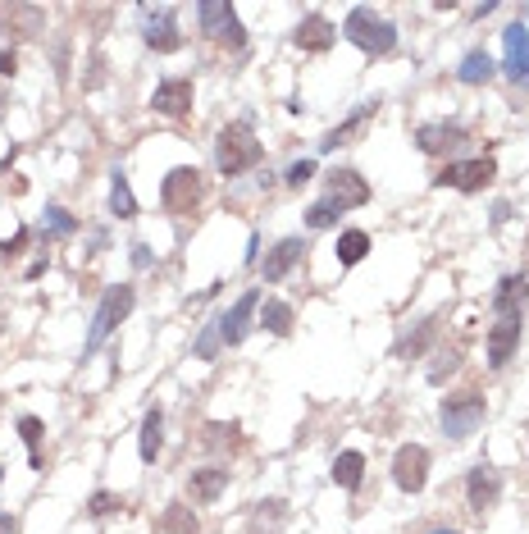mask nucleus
<instances>
[{
    "label": "nucleus",
    "instance_id": "obj_37",
    "mask_svg": "<svg viewBox=\"0 0 529 534\" xmlns=\"http://www.w3.org/2000/svg\"><path fill=\"white\" fill-rule=\"evenodd\" d=\"M315 178V160H297L292 169H288V187H306Z\"/></svg>",
    "mask_w": 529,
    "mask_h": 534
},
{
    "label": "nucleus",
    "instance_id": "obj_23",
    "mask_svg": "<svg viewBox=\"0 0 529 534\" xmlns=\"http://www.w3.org/2000/svg\"><path fill=\"white\" fill-rule=\"evenodd\" d=\"M156 534H201L192 507H183V503H169L160 516H156Z\"/></svg>",
    "mask_w": 529,
    "mask_h": 534
},
{
    "label": "nucleus",
    "instance_id": "obj_19",
    "mask_svg": "<svg viewBox=\"0 0 529 534\" xmlns=\"http://www.w3.org/2000/svg\"><path fill=\"white\" fill-rule=\"evenodd\" d=\"M224 489H229V471H224V466L192 471V480H187V493H192V503H215Z\"/></svg>",
    "mask_w": 529,
    "mask_h": 534
},
{
    "label": "nucleus",
    "instance_id": "obj_2",
    "mask_svg": "<svg viewBox=\"0 0 529 534\" xmlns=\"http://www.w3.org/2000/svg\"><path fill=\"white\" fill-rule=\"evenodd\" d=\"M133 301H137V292H133V283H115V288H105V297H101V307H96V316H92V329H87V342H83V352L92 357L101 342L115 333L124 320H128V311H133Z\"/></svg>",
    "mask_w": 529,
    "mask_h": 534
},
{
    "label": "nucleus",
    "instance_id": "obj_38",
    "mask_svg": "<svg viewBox=\"0 0 529 534\" xmlns=\"http://www.w3.org/2000/svg\"><path fill=\"white\" fill-rule=\"evenodd\" d=\"M333 219H338V210H333L329 201H320V206H311V210H306V224H311V228H329Z\"/></svg>",
    "mask_w": 529,
    "mask_h": 534
},
{
    "label": "nucleus",
    "instance_id": "obj_30",
    "mask_svg": "<svg viewBox=\"0 0 529 534\" xmlns=\"http://www.w3.org/2000/svg\"><path fill=\"white\" fill-rule=\"evenodd\" d=\"M283 516H288V503H279V498H270V503H256V516H251V530L260 534H274L279 525H283Z\"/></svg>",
    "mask_w": 529,
    "mask_h": 534
},
{
    "label": "nucleus",
    "instance_id": "obj_13",
    "mask_svg": "<svg viewBox=\"0 0 529 534\" xmlns=\"http://www.w3.org/2000/svg\"><path fill=\"white\" fill-rule=\"evenodd\" d=\"M151 105H156V114H165V119H183V114L192 110V78H165L156 87V96H151Z\"/></svg>",
    "mask_w": 529,
    "mask_h": 534
},
{
    "label": "nucleus",
    "instance_id": "obj_9",
    "mask_svg": "<svg viewBox=\"0 0 529 534\" xmlns=\"http://www.w3.org/2000/svg\"><path fill=\"white\" fill-rule=\"evenodd\" d=\"M142 19H146V46H151V51L169 55V51L183 46V37H178V28H174V19H178L174 5H146Z\"/></svg>",
    "mask_w": 529,
    "mask_h": 534
},
{
    "label": "nucleus",
    "instance_id": "obj_8",
    "mask_svg": "<svg viewBox=\"0 0 529 534\" xmlns=\"http://www.w3.org/2000/svg\"><path fill=\"white\" fill-rule=\"evenodd\" d=\"M260 311V292L256 288H247L229 311H224L219 320H215V329H219V342L224 348H238V342L247 338V329H251V316Z\"/></svg>",
    "mask_w": 529,
    "mask_h": 534
},
{
    "label": "nucleus",
    "instance_id": "obj_4",
    "mask_svg": "<svg viewBox=\"0 0 529 534\" xmlns=\"http://www.w3.org/2000/svg\"><path fill=\"white\" fill-rule=\"evenodd\" d=\"M201 197H206V178H201L197 165H178L160 183V201H165L169 215H192L201 206Z\"/></svg>",
    "mask_w": 529,
    "mask_h": 534
},
{
    "label": "nucleus",
    "instance_id": "obj_3",
    "mask_svg": "<svg viewBox=\"0 0 529 534\" xmlns=\"http://www.w3.org/2000/svg\"><path fill=\"white\" fill-rule=\"evenodd\" d=\"M343 37H347L352 46H361L365 55H388V51L397 46V28H393L388 19H379L374 10H365V5H356V10L347 14Z\"/></svg>",
    "mask_w": 529,
    "mask_h": 534
},
{
    "label": "nucleus",
    "instance_id": "obj_43",
    "mask_svg": "<svg viewBox=\"0 0 529 534\" xmlns=\"http://www.w3.org/2000/svg\"><path fill=\"white\" fill-rule=\"evenodd\" d=\"M507 215H511V206H507V201H498V206H493V224H502Z\"/></svg>",
    "mask_w": 529,
    "mask_h": 534
},
{
    "label": "nucleus",
    "instance_id": "obj_16",
    "mask_svg": "<svg viewBox=\"0 0 529 534\" xmlns=\"http://www.w3.org/2000/svg\"><path fill=\"white\" fill-rule=\"evenodd\" d=\"M333 37H338V28L324 19V14H306L297 23V32H292V42L301 46V51H311V55H320V51H329L333 46Z\"/></svg>",
    "mask_w": 529,
    "mask_h": 534
},
{
    "label": "nucleus",
    "instance_id": "obj_5",
    "mask_svg": "<svg viewBox=\"0 0 529 534\" xmlns=\"http://www.w3.org/2000/svg\"><path fill=\"white\" fill-rule=\"evenodd\" d=\"M498 178V160L493 156H475V160H452L438 169V187H457V193H484Z\"/></svg>",
    "mask_w": 529,
    "mask_h": 534
},
{
    "label": "nucleus",
    "instance_id": "obj_39",
    "mask_svg": "<svg viewBox=\"0 0 529 534\" xmlns=\"http://www.w3.org/2000/svg\"><path fill=\"white\" fill-rule=\"evenodd\" d=\"M28 238H32V234H28V228H19V234H14V238H10L5 247H0V251H5V260H10V256H19V251L28 247Z\"/></svg>",
    "mask_w": 529,
    "mask_h": 534
},
{
    "label": "nucleus",
    "instance_id": "obj_20",
    "mask_svg": "<svg viewBox=\"0 0 529 534\" xmlns=\"http://www.w3.org/2000/svg\"><path fill=\"white\" fill-rule=\"evenodd\" d=\"M197 19H201V32L224 37V32L238 23V10L229 5V0H201V5H197Z\"/></svg>",
    "mask_w": 529,
    "mask_h": 534
},
{
    "label": "nucleus",
    "instance_id": "obj_6",
    "mask_svg": "<svg viewBox=\"0 0 529 534\" xmlns=\"http://www.w3.org/2000/svg\"><path fill=\"white\" fill-rule=\"evenodd\" d=\"M443 434L447 439H470L479 425H484V398L479 393H457V398H443Z\"/></svg>",
    "mask_w": 529,
    "mask_h": 534
},
{
    "label": "nucleus",
    "instance_id": "obj_35",
    "mask_svg": "<svg viewBox=\"0 0 529 534\" xmlns=\"http://www.w3.org/2000/svg\"><path fill=\"white\" fill-rule=\"evenodd\" d=\"M119 507H124V498H115V493H105V489H101V493H92V503H87V516H96V521H101V516L119 512Z\"/></svg>",
    "mask_w": 529,
    "mask_h": 534
},
{
    "label": "nucleus",
    "instance_id": "obj_42",
    "mask_svg": "<svg viewBox=\"0 0 529 534\" xmlns=\"http://www.w3.org/2000/svg\"><path fill=\"white\" fill-rule=\"evenodd\" d=\"M0 534H19V521L10 512H0Z\"/></svg>",
    "mask_w": 529,
    "mask_h": 534
},
{
    "label": "nucleus",
    "instance_id": "obj_7",
    "mask_svg": "<svg viewBox=\"0 0 529 534\" xmlns=\"http://www.w3.org/2000/svg\"><path fill=\"white\" fill-rule=\"evenodd\" d=\"M393 480L402 493H420L429 484V448L420 443H402L393 456Z\"/></svg>",
    "mask_w": 529,
    "mask_h": 534
},
{
    "label": "nucleus",
    "instance_id": "obj_32",
    "mask_svg": "<svg viewBox=\"0 0 529 534\" xmlns=\"http://www.w3.org/2000/svg\"><path fill=\"white\" fill-rule=\"evenodd\" d=\"M42 421H37V415H23V421H19V434H23V443H28V452H32V471H42V452H37V448H42Z\"/></svg>",
    "mask_w": 529,
    "mask_h": 534
},
{
    "label": "nucleus",
    "instance_id": "obj_27",
    "mask_svg": "<svg viewBox=\"0 0 529 534\" xmlns=\"http://www.w3.org/2000/svg\"><path fill=\"white\" fill-rule=\"evenodd\" d=\"M260 325L264 329H270V333H279V338H288L292 333V307H288V301H264V307H260Z\"/></svg>",
    "mask_w": 529,
    "mask_h": 534
},
{
    "label": "nucleus",
    "instance_id": "obj_15",
    "mask_svg": "<svg viewBox=\"0 0 529 534\" xmlns=\"http://www.w3.org/2000/svg\"><path fill=\"white\" fill-rule=\"evenodd\" d=\"M461 142H466L461 124H420V133H415V146H420L425 156H447V151H457Z\"/></svg>",
    "mask_w": 529,
    "mask_h": 534
},
{
    "label": "nucleus",
    "instance_id": "obj_40",
    "mask_svg": "<svg viewBox=\"0 0 529 534\" xmlns=\"http://www.w3.org/2000/svg\"><path fill=\"white\" fill-rule=\"evenodd\" d=\"M133 265H137V270H146V265H151V247L146 242H133Z\"/></svg>",
    "mask_w": 529,
    "mask_h": 534
},
{
    "label": "nucleus",
    "instance_id": "obj_44",
    "mask_svg": "<svg viewBox=\"0 0 529 534\" xmlns=\"http://www.w3.org/2000/svg\"><path fill=\"white\" fill-rule=\"evenodd\" d=\"M429 534H461V530H429Z\"/></svg>",
    "mask_w": 529,
    "mask_h": 534
},
{
    "label": "nucleus",
    "instance_id": "obj_12",
    "mask_svg": "<svg viewBox=\"0 0 529 534\" xmlns=\"http://www.w3.org/2000/svg\"><path fill=\"white\" fill-rule=\"evenodd\" d=\"M502 51H507V60H502L507 78L511 83H529V28L525 23H511L502 32Z\"/></svg>",
    "mask_w": 529,
    "mask_h": 534
},
{
    "label": "nucleus",
    "instance_id": "obj_21",
    "mask_svg": "<svg viewBox=\"0 0 529 534\" xmlns=\"http://www.w3.org/2000/svg\"><path fill=\"white\" fill-rule=\"evenodd\" d=\"M137 448H142V462H156L160 448H165V411L151 407L146 421H142V434H137Z\"/></svg>",
    "mask_w": 529,
    "mask_h": 534
},
{
    "label": "nucleus",
    "instance_id": "obj_25",
    "mask_svg": "<svg viewBox=\"0 0 529 534\" xmlns=\"http://www.w3.org/2000/svg\"><path fill=\"white\" fill-rule=\"evenodd\" d=\"M333 251H338V265H361L365 251H370V234H365V228H347Z\"/></svg>",
    "mask_w": 529,
    "mask_h": 534
},
{
    "label": "nucleus",
    "instance_id": "obj_11",
    "mask_svg": "<svg viewBox=\"0 0 529 534\" xmlns=\"http://www.w3.org/2000/svg\"><path fill=\"white\" fill-rule=\"evenodd\" d=\"M498 498H502V475L488 466V462H479L470 475H466V503H470V512H488V507H498Z\"/></svg>",
    "mask_w": 529,
    "mask_h": 534
},
{
    "label": "nucleus",
    "instance_id": "obj_26",
    "mask_svg": "<svg viewBox=\"0 0 529 534\" xmlns=\"http://www.w3.org/2000/svg\"><path fill=\"white\" fill-rule=\"evenodd\" d=\"M457 78H461L466 87H479V83L493 78V60H488V51H470V55L461 60V69H457Z\"/></svg>",
    "mask_w": 529,
    "mask_h": 534
},
{
    "label": "nucleus",
    "instance_id": "obj_18",
    "mask_svg": "<svg viewBox=\"0 0 529 534\" xmlns=\"http://www.w3.org/2000/svg\"><path fill=\"white\" fill-rule=\"evenodd\" d=\"M0 28H5V37H37L42 32V10L37 5H0Z\"/></svg>",
    "mask_w": 529,
    "mask_h": 534
},
{
    "label": "nucleus",
    "instance_id": "obj_10",
    "mask_svg": "<svg viewBox=\"0 0 529 534\" xmlns=\"http://www.w3.org/2000/svg\"><path fill=\"white\" fill-rule=\"evenodd\" d=\"M338 215L343 210H356V206H365L370 201V183L356 174V169H333L329 174V197H324Z\"/></svg>",
    "mask_w": 529,
    "mask_h": 534
},
{
    "label": "nucleus",
    "instance_id": "obj_22",
    "mask_svg": "<svg viewBox=\"0 0 529 534\" xmlns=\"http://www.w3.org/2000/svg\"><path fill=\"white\" fill-rule=\"evenodd\" d=\"M525 297H529V283H525L520 275L502 279V283H498V292H493V311H498V320H507V316H520Z\"/></svg>",
    "mask_w": 529,
    "mask_h": 534
},
{
    "label": "nucleus",
    "instance_id": "obj_31",
    "mask_svg": "<svg viewBox=\"0 0 529 534\" xmlns=\"http://www.w3.org/2000/svg\"><path fill=\"white\" fill-rule=\"evenodd\" d=\"M374 110H379V101H370V105H361V114H352V119H347L343 128H333V133H329V137L320 142V151H333V146H343V142H347V137H352V133H356V128H361V124L370 119Z\"/></svg>",
    "mask_w": 529,
    "mask_h": 534
},
{
    "label": "nucleus",
    "instance_id": "obj_34",
    "mask_svg": "<svg viewBox=\"0 0 529 534\" xmlns=\"http://www.w3.org/2000/svg\"><path fill=\"white\" fill-rule=\"evenodd\" d=\"M457 366H461V352H457V348L438 352V357H434V366H429V384H443V379H447L452 370H457Z\"/></svg>",
    "mask_w": 529,
    "mask_h": 534
},
{
    "label": "nucleus",
    "instance_id": "obj_14",
    "mask_svg": "<svg viewBox=\"0 0 529 534\" xmlns=\"http://www.w3.org/2000/svg\"><path fill=\"white\" fill-rule=\"evenodd\" d=\"M516 348H520V316H507V320H498L493 329H488V366L493 370H502Z\"/></svg>",
    "mask_w": 529,
    "mask_h": 534
},
{
    "label": "nucleus",
    "instance_id": "obj_36",
    "mask_svg": "<svg viewBox=\"0 0 529 534\" xmlns=\"http://www.w3.org/2000/svg\"><path fill=\"white\" fill-rule=\"evenodd\" d=\"M46 228H51V234H73V228H78V219H73L64 206H46Z\"/></svg>",
    "mask_w": 529,
    "mask_h": 534
},
{
    "label": "nucleus",
    "instance_id": "obj_41",
    "mask_svg": "<svg viewBox=\"0 0 529 534\" xmlns=\"http://www.w3.org/2000/svg\"><path fill=\"white\" fill-rule=\"evenodd\" d=\"M0 73H5V78H14V73H19V55H14V51L0 55Z\"/></svg>",
    "mask_w": 529,
    "mask_h": 534
},
{
    "label": "nucleus",
    "instance_id": "obj_33",
    "mask_svg": "<svg viewBox=\"0 0 529 534\" xmlns=\"http://www.w3.org/2000/svg\"><path fill=\"white\" fill-rule=\"evenodd\" d=\"M438 325H443L438 316H434V320H425V325H420V333H415L411 342H402V357H420V352L429 348V342L438 338Z\"/></svg>",
    "mask_w": 529,
    "mask_h": 534
},
{
    "label": "nucleus",
    "instance_id": "obj_1",
    "mask_svg": "<svg viewBox=\"0 0 529 534\" xmlns=\"http://www.w3.org/2000/svg\"><path fill=\"white\" fill-rule=\"evenodd\" d=\"M260 142L251 137V128L247 124H229V128H219V142H215V165H219V174L224 178H238V174H247L251 165H260Z\"/></svg>",
    "mask_w": 529,
    "mask_h": 534
},
{
    "label": "nucleus",
    "instance_id": "obj_17",
    "mask_svg": "<svg viewBox=\"0 0 529 534\" xmlns=\"http://www.w3.org/2000/svg\"><path fill=\"white\" fill-rule=\"evenodd\" d=\"M301 256H306V242H301V238H283L270 256H264V265H260V270H264V283L288 279V270H292V265H297Z\"/></svg>",
    "mask_w": 529,
    "mask_h": 534
},
{
    "label": "nucleus",
    "instance_id": "obj_28",
    "mask_svg": "<svg viewBox=\"0 0 529 534\" xmlns=\"http://www.w3.org/2000/svg\"><path fill=\"white\" fill-rule=\"evenodd\" d=\"M201 443H206V448H229V452H238V448H242V425H238V421H229V425H224V421H210Z\"/></svg>",
    "mask_w": 529,
    "mask_h": 534
},
{
    "label": "nucleus",
    "instance_id": "obj_29",
    "mask_svg": "<svg viewBox=\"0 0 529 534\" xmlns=\"http://www.w3.org/2000/svg\"><path fill=\"white\" fill-rule=\"evenodd\" d=\"M110 210H115L119 219H133V215H137V197H133V187H128L124 174L110 178Z\"/></svg>",
    "mask_w": 529,
    "mask_h": 534
},
{
    "label": "nucleus",
    "instance_id": "obj_24",
    "mask_svg": "<svg viewBox=\"0 0 529 534\" xmlns=\"http://www.w3.org/2000/svg\"><path fill=\"white\" fill-rule=\"evenodd\" d=\"M361 480H365V456H361V452H338V462H333V484L347 489V493H356Z\"/></svg>",
    "mask_w": 529,
    "mask_h": 534
}]
</instances>
